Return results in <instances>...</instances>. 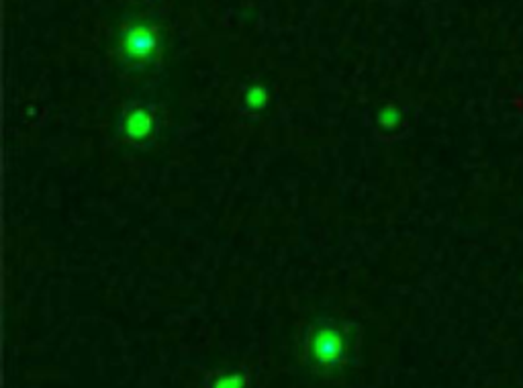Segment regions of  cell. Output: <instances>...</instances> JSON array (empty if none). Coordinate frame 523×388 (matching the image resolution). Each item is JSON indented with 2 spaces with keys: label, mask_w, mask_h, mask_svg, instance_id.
Wrapping results in <instances>:
<instances>
[{
  "label": "cell",
  "mask_w": 523,
  "mask_h": 388,
  "mask_svg": "<svg viewBox=\"0 0 523 388\" xmlns=\"http://www.w3.org/2000/svg\"><path fill=\"white\" fill-rule=\"evenodd\" d=\"M301 348L311 372L321 378L342 376L358 354L360 327L338 315H319L307 325Z\"/></svg>",
  "instance_id": "cell-1"
},
{
  "label": "cell",
  "mask_w": 523,
  "mask_h": 388,
  "mask_svg": "<svg viewBox=\"0 0 523 388\" xmlns=\"http://www.w3.org/2000/svg\"><path fill=\"white\" fill-rule=\"evenodd\" d=\"M164 25L156 15L125 17L113 37L117 68L127 78H150L162 66Z\"/></svg>",
  "instance_id": "cell-2"
},
{
  "label": "cell",
  "mask_w": 523,
  "mask_h": 388,
  "mask_svg": "<svg viewBox=\"0 0 523 388\" xmlns=\"http://www.w3.org/2000/svg\"><path fill=\"white\" fill-rule=\"evenodd\" d=\"M162 131V111L156 103L129 101L117 117V137L131 148L146 150L156 143Z\"/></svg>",
  "instance_id": "cell-3"
},
{
  "label": "cell",
  "mask_w": 523,
  "mask_h": 388,
  "mask_svg": "<svg viewBox=\"0 0 523 388\" xmlns=\"http://www.w3.org/2000/svg\"><path fill=\"white\" fill-rule=\"evenodd\" d=\"M374 123H376L380 135L393 137V135L403 131V127H405V113H403V109L397 103H387V105H383L376 111Z\"/></svg>",
  "instance_id": "cell-4"
},
{
  "label": "cell",
  "mask_w": 523,
  "mask_h": 388,
  "mask_svg": "<svg viewBox=\"0 0 523 388\" xmlns=\"http://www.w3.org/2000/svg\"><path fill=\"white\" fill-rule=\"evenodd\" d=\"M272 92L264 82H250L242 94V111L248 115H260L268 109Z\"/></svg>",
  "instance_id": "cell-5"
},
{
  "label": "cell",
  "mask_w": 523,
  "mask_h": 388,
  "mask_svg": "<svg viewBox=\"0 0 523 388\" xmlns=\"http://www.w3.org/2000/svg\"><path fill=\"white\" fill-rule=\"evenodd\" d=\"M207 388H248V374L244 370H223L209 376Z\"/></svg>",
  "instance_id": "cell-6"
},
{
  "label": "cell",
  "mask_w": 523,
  "mask_h": 388,
  "mask_svg": "<svg viewBox=\"0 0 523 388\" xmlns=\"http://www.w3.org/2000/svg\"><path fill=\"white\" fill-rule=\"evenodd\" d=\"M131 3H148V0H131Z\"/></svg>",
  "instance_id": "cell-7"
}]
</instances>
